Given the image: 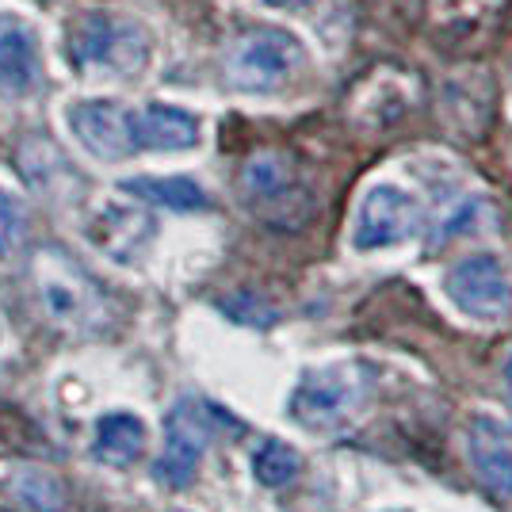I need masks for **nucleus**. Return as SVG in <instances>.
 <instances>
[{
	"label": "nucleus",
	"mask_w": 512,
	"mask_h": 512,
	"mask_svg": "<svg viewBox=\"0 0 512 512\" xmlns=\"http://www.w3.org/2000/svg\"><path fill=\"white\" fill-rule=\"evenodd\" d=\"M23 226H27V214H23L20 195L0 188V260H8V256L20 249Z\"/></svg>",
	"instance_id": "nucleus-16"
},
{
	"label": "nucleus",
	"mask_w": 512,
	"mask_h": 512,
	"mask_svg": "<svg viewBox=\"0 0 512 512\" xmlns=\"http://www.w3.org/2000/svg\"><path fill=\"white\" fill-rule=\"evenodd\" d=\"M211 409L195 398H180L165 417V444L153 463V474L169 490H188L199 474V463L211 444Z\"/></svg>",
	"instance_id": "nucleus-4"
},
{
	"label": "nucleus",
	"mask_w": 512,
	"mask_h": 512,
	"mask_svg": "<svg viewBox=\"0 0 512 512\" xmlns=\"http://www.w3.org/2000/svg\"><path fill=\"white\" fill-rule=\"evenodd\" d=\"M150 234H153L150 218H142L138 211H119V207H104L100 218L88 226V237L111 256H115L119 237H123V260H130V256L138 253V249L150 241Z\"/></svg>",
	"instance_id": "nucleus-13"
},
{
	"label": "nucleus",
	"mask_w": 512,
	"mask_h": 512,
	"mask_svg": "<svg viewBox=\"0 0 512 512\" xmlns=\"http://www.w3.org/2000/svg\"><path fill=\"white\" fill-rule=\"evenodd\" d=\"M421 230V207L394 184H375L367 188L352 226V249L356 253H375V249H394Z\"/></svg>",
	"instance_id": "nucleus-7"
},
{
	"label": "nucleus",
	"mask_w": 512,
	"mask_h": 512,
	"mask_svg": "<svg viewBox=\"0 0 512 512\" xmlns=\"http://www.w3.org/2000/svg\"><path fill=\"white\" fill-rule=\"evenodd\" d=\"M43 77V46L35 23H27L16 12L0 16V85L12 96H27L39 88Z\"/></svg>",
	"instance_id": "nucleus-9"
},
{
	"label": "nucleus",
	"mask_w": 512,
	"mask_h": 512,
	"mask_svg": "<svg viewBox=\"0 0 512 512\" xmlns=\"http://www.w3.org/2000/svg\"><path fill=\"white\" fill-rule=\"evenodd\" d=\"M127 195L153 203V207H165V211H207L211 207V195L203 192V184L192 176H130L119 184Z\"/></svg>",
	"instance_id": "nucleus-12"
},
{
	"label": "nucleus",
	"mask_w": 512,
	"mask_h": 512,
	"mask_svg": "<svg viewBox=\"0 0 512 512\" xmlns=\"http://www.w3.org/2000/svg\"><path fill=\"white\" fill-rule=\"evenodd\" d=\"M222 310L234 321H241V325H260V329L276 321V310L264 299H256V295H234V299L222 302Z\"/></svg>",
	"instance_id": "nucleus-18"
},
{
	"label": "nucleus",
	"mask_w": 512,
	"mask_h": 512,
	"mask_svg": "<svg viewBox=\"0 0 512 512\" xmlns=\"http://www.w3.org/2000/svg\"><path fill=\"white\" fill-rule=\"evenodd\" d=\"M302 470V455L291 444L283 440H264L260 448L253 451V478L268 490H283L299 478Z\"/></svg>",
	"instance_id": "nucleus-15"
},
{
	"label": "nucleus",
	"mask_w": 512,
	"mask_h": 512,
	"mask_svg": "<svg viewBox=\"0 0 512 512\" xmlns=\"http://www.w3.org/2000/svg\"><path fill=\"white\" fill-rule=\"evenodd\" d=\"M444 295L455 302L459 314L474 321H501L512 314L509 272L493 253H474L451 264L444 276Z\"/></svg>",
	"instance_id": "nucleus-6"
},
{
	"label": "nucleus",
	"mask_w": 512,
	"mask_h": 512,
	"mask_svg": "<svg viewBox=\"0 0 512 512\" xmlns=\"http://www.w3.org/2000/svg\"><path fill=\"white\" fill-rule=\"evenodd\" d=\"M501 390H505V402L512 406V348L505 352V360H501Z\"/></svg>",
	"instance_id": "nucleus-19"
},
{
	"label": "nucleus",
	"mask_w": 512,
	"mask_h": 512,
	"mask_svg": "<svg viewBox=\"0 0 512 512\" xmlns=\"http://www.w3.org/2000/svg\"><path fill=\"white\" fill-rule=\"evenodd\" d=\"M203 138L199 115L172 104H146L134 107V146L153 153H180L195 150Z\"/></svg>",
	"instance_id": "nucleus-10"
},
{
	"label": "nucleus",
	"mask_w": 512,
	"mask_h": 512,
	"mask_svg": "<svg viewBox=\"0 0 512 512\" xmlns=\"http://www.w3.org/2000/svg\"><path fill=\"white\" fill-rule=\"evenodd\" d=\"M16 490H20V497H27V505H35L39 512H62V490H58V482L39 474V470L23 474Z\"/></svg>",
	"instance_id": "nucleus-17"
},
{
	"label": "nucleus",
	"mask_w": 512,
	"mask_h": 512,
	"mask_svg": "<svg viewBox=\"0 0 512 512\" xmlns=\"http://www.w3.org/2000/svg\"><path fill=\"white\" fill-rule=\"evenodd\" d=\"M146 440H150V436H146L142 417H134V413H127V409H119V413H104V417L96 421L92 455H96V463H104V467L127 470L142 459Z\"/></svg>",
	"instance_id": "nucleus-11"
},
{
	"label": "nucleus",
	"mask_w": 512,
	"mask_h": 512,
	"mask_svg": "<svg viewBox=\"0 0 512 512\" xmlns=\"http://www.w3.org/2000/svg\"><path fill=\"white\" fill-rule=\"evenodd\" d=\"M467 455L478 486L490 497H512V428L493 417H474L467 428Z\"/></svg>",
	"instance_id": "nucleus-8"
},
{
	"label": "nucleus",
	"mask_w": 512,
	"mask_h": 512,
	"mask_svg": "<svg viewBox=\"0 0 512 512\" xmlns=\"http://www.w3.org/2000/svg\"><path fill=\"white\" fill-rule=\"evenodd\" d=\"M153 54L146 23L115 16V12H85L69 27V62L85 77L127 81L138 77Z\"/></svg>",
	"instance_id": "nucleus-1"
},
{
	"label": "nucleus",
	"mask_w": 512,
	"mask_h": 512,
	"mask_svg": "<svg viewBox=\"0 0 512 512\" xmlns=\"http://www.w3.org/2000/svg\"><path fill=\"white\" fill-rule=\"evenodd\" d=\"M241 188H245V195H249L253 203L264 207V203H283L295 184H291L287 161H283V157H272V153H264V157H253V161L245 165Z\"/></svg>",
	"instance_id": "nucleus-14"
},
{
	"label": "nucleus",
	"mask_w": 512,
	"mask_h": 512,
	"mask_svg": "<svg viewBox=\"0 0 512 512\" xmlns=\"http://www.w3.org/2000/svg\"><path fill=\"white\" fill-rule=\"evenodd\" d=\"M264 8H276V12H295V8H306L310 0H260Z\"/></svg>",
	"instance_id": "nucleus-20"
},
{
	"label": "nucleus",
	"mask_w": 512,
	"mask_h": 512,
	"mask_svg": "<svg viewBox=\"0 0 512 512\" xmlns=\"http://www.w3.org/2000/svg\"><path fill=\"white\" fill-rule=\"evenodd\" d=\"M306 65V46L291 31H253L249 39H241L226 62V81L237 92L249 96H268L283 88L295 73Z\"/></svg>",
	"instance_id": "nucleus-3"
},
{
	"label": "nucleus",
	"mask_w": 512,
	"mask_h": 512,
	"mask_svg": "<svg viewBox=\"0 0 512 512\" xmlns=\"http://www.w3.org/2000/svg\"><path fill=\"white\" fill-rule=\"evenodd\" d=\"M367 402V375L356 363H333L306 371L291 394V417L310 432H337Z\"/></svg>",
	"instance_id": "nucleus-2"
},
{
	"label": "nucleus",
	"mask_w": 512,
	"mask_h": 512,
	"mask_svg": "<svg viewBox=\"0 0 512 512\" xmlns=\"http://www.w3.org/2000/svg\"><path fill=\"white\" fill-rule=\"evenodd\" d=\"M65 127L88 157L107 161V165L138 153V146H134V107L123 100H111V96L73 100V104H65Z\"/></svg>",
	"instance_id": "nucleus-5"
}]
</instances>
